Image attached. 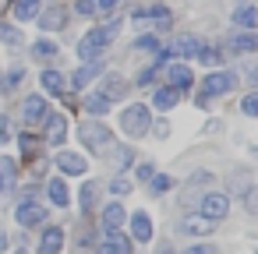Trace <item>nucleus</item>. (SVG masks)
<instances>
[{"label": "nucleus", "instance_id": "f257e3e1", "mask_svg": "<svg viewBox=\"0 0 258 254\" xmlns=\"http://www.w3.org/2000/svg\"><path fill=\"white\" fill-rule=\"evenodd\" d=\"M117 32H120V18L113 15V22H106L103 29L89 32V36L78 43V57H82V60H92V57H99V50H103L106 43H113V39H117Z\"/></svg>", "mask_w": 258, "mask_h": 254}, {"label": "nucleus", "instance_id": "f03ea898", "mask_svg": "<svg viewBox=\"0 0 258 254\" xmlns=\"http://www.w3.org/2000/svg\"><path fill=\"white\" fill-rule=\"evenodd\" d=\"M78 138H82V145H85L89 152H96V155H106V152H110V145H113L110 127H106V124H99V120H85V124L78 127Z\"/></svg>", "mask_w": 258, "mask_h": 254}, {"label": "nucleus", "instance_id": "7ed1b4c3", "mask_svg": "<svg viewBox=\"0 0 258 254\" xmlns=\"http://www.w3.org/2000/svg\"><path fill=\"white\" fill-rule=\"evenodd\" d=\"M120 127H124V134H131V138L149 134V127H152V113H149V106H142V103L127 106V110L120 113Z\"/></svg>", "mask_w": 258, "mask_h": 254}, {"label": "nucleus", "instance_id": "20e7f679", "mask_svg": "<svg viewBox=\"0 0 258 254\" xmlns=\"http://www.w3.org/2000/svg\"><path fill=\"white\" fill-rule=\"evenodd\" d=\"M198 212H202V215H209V219L216 222V219H223V215L230 212V198H226V194H219V191L202 194V198H198Z\"/></svg>", "mask_w": 258, "mask_h": 254}, {"label": "nucleus", "instance_id": "39448f33", "mask_svg": "<svg viewBox=\"0 0 258 254\" xmlns=\"http://www.w3.org/2000/svg\"><path fill=\"white\" fill-rule=\"evenodd\" d=\"M233 85H237V74H230V71H219V74H209V78L202 81V89H205L202 96H209V99H212V96H223V92H230Z\"/></svg>", "mask_w": 258, "mask_h": 254}, {"label": "nucleus", "instance_id": "423d86ee", "mask_svg": "<svg viewBox=\"0 0 258 254\" xmlns=\"http://www.w3.org/2000/svg\"><path fill=\"white\" fill-rule=\"evenodd\" d=\"M15 219L22 222V226H39V222H46V205H39V201H22L18 205V212H15Z\"/></svg>", "mask_w": 258, "mask_h": 254}, {"label": "nucleus", "instance_id": "0eeeda50", "mask_svg": "<svg viewBox=\"0 0 258 254\" xmlns=\"http://www.w3.org/2000/svg\"><path fill=\"white\" fill-rule=\"evenodd\" d=\"M68 138V120L60 113H46V145H64Z\"/></svg>", "mask_w": 258, "mask_h": 254}, {"label": "nucleus", "instance_id": "6e6552de", "mask_svg": "<svg viewBox=\"0 0 258 254\" xmlns=\"http://www.w3.org/2000/svg\"><path fill=\"white\" fill-rule=\"evenodd\" d=\"M180 233H191V236H209L212 233V219L209 215H187V219H180Z\"/></svg>", "mask_w": 258, "mask_h": 254}, {"label": "nucleus", "instance_id": "1a4fd4ad", "mask_svg": "<svg viewBox=\"0 0 258 254\" xmlns=\"http://www.w3.org/2000/svg\"><path fill=\"white\" fill-rule=\"evenodd\" d=\"M36 18H39V29H43V32H57V29L68 22V11H64V8H46V11H39Z\"/></svg>", "mask_w": 258, "mask_h": 254}, {"label": "nucleus", "instance_id": "9d476101", "mask_svg": "<svg viewBox=\"0 0 258 254\" xmlns=\"http://www.w3.org/2000/svg\"><path fill=\"white\" fill-rule=\"evenodd\" d=\"M22 113H25V120H29V124H39V120H46L50 106H46V99H39V96H29V99L22 103Z\"/></svg>", "mask_w": 258, "mask_h": 254}, {"label": "nucleus", "instance_id": "9b49d317", "mask_svg": "<svg viewBox=\"0 0 258 254\" xmlns=\"http://www.w3.org/2000/svg\"><path fill=\"white\" fill-rule=\"evenodd\" d=\"M57 170H60V173H71V177H82L89 166H85V159H82L78 152H60V155H57Z\"/></svg>", "mask_w": 258, "mask_h": 254}, {"label": "nucleus", "instance_id": "f8f14e48", "mask_svg": "<svg viewBox=\"0 0 258 254\" xmlns=\"http://www.w3.org/2000/svg\"><path fill=\"white\" fill-rule=\"evenodd\" d=\"M124 222H127L124 205H120V201H110V205L103 208V229H120Z\"/></svg>", "mask_w": 258, "mask_h": 254}, {"label": "nucleus", "instance_id": "ddd939ff", "mask_svg": "<svg viewBox=\"0 0 258 254\" xmlns=\"http://www.w3.org/2000/svg\"><path fill=\"white\" fill-rule=\"evenodd\" d=\"M103 67H106V64H103V60H96V57H92V60H85V67L71 78V85H75V89H85L96 74H103Z\"/></svg>", "mask_w": 258, "mask_h": 254}, {"label": "nucleus", "instance_id": "4468645a", "mask_svg": "<svg viewBox=\"0 0 258 254\" xmlns=\"http://www.w3.org/2000/svg\"><path fill=\"white\" fill-rule=\"evenodd\" d=\"M131 233H135V240H142V243L152 240V219H149V212H135V215H131Z\"/></svg>", "mask_w": 258, "mask_h": 254}, {"label": "nucleus", "instance_id": "2eb2a0df", "mask_svg": "<svg viewBox=\"0 0 258 254\" xmlns=\"http://www.w3.org/2000/svg\"><path fill=\"white\" fill-rule=\"evenodd\" d=\"M60 247H64V229H60V226H46V229H43V240H39V250L57 254Z\"/></svg>", "mask_w": 258, "mask_h": 254}, {"label": "nucleus", "instance_id": "dca6fc26", "mask_svg": "<svg viewBox=\"0 0 258 254\" xmlns=\"http://www.w3.org/2000/svg\"><path fill=\"white\" fill-rule=\"evenodd\" d=\"M99 92L113 103V99H120V96L127 92V81H124L120 74H106V78H103V85H99Z\"/></svg>", "mask_w": 258, "mask_h": 254}, {"label": "nucleus", "instance_id": "f3484780", "mask_svg": "<svg viewBox=\"0 0 258 254\" xmlns=\"http://www.w3.org/2000/svg\"><path fill=\"white\" fill-rule=\"evenodd\" d=\"M103 233H106V240L99 243V250H120V254L131 250V240H127L120 229H103Z\"/></svg>", "mask_w": 258, "mask_h": 254}, {"label": "nucleus", "instance_id": "a211bd4d", "mask_svg": "<svg viewBox=\"0 0 258 254\" xmlns=\"http://www.w3.org/2000/svg\"><path fill=\"white\" fill-rule=\"evenodd\" d=\"M195 50H198V39H191V36H180V39H173V46H170V53H173L177 60H191Z\"/></svg>", "mask_w": 258, "mask_h": 254}, {"label": "nucleus", "instance_id": "6ab92c4d", "mask_svg": "<svg viewBox=\"0 0 258 254\" xmlns=\"http://www.w3.org/2000/svg\"><path fill=\"white\" fill-rule=\"evenodd\" d=\"M177 99H180V89H156V96H152V106L156 110H173L177 106Z\"/></svg>", "mask_w": 258, "mask_h": 254}, {"label": "nucleus", "instance_id": "aec40b11", "mask_svg": "<svg viewBox=\"0 0 258 254\" xmlns=\"http://www.w3.org/2000/svg\"><path fill=\"white\" fill-rule=\"evenodd\" d=\"M46 194H50V201H53V205H57V208H64V205H68V201H71V191H68V184H64V180H60V177H57V180H50V184H46Z\"/></svg>", "mask_w": 258, "mask_h": 254}, {"label": "nucleus", "instance_id": "412c9836", "mask_svg": "<svg viewBox=\"0 0 258 254\" xmlns=\"http://www.w3.org/2000/svg\"><path fill=\"white\" fill-rule=\"evenodd\" d=\"M39 11H43V0H15V15L22 22H32Z\"/></svg>", "mask_w": 258, "mask_h": 254}, {"label": "nucleus", "instance_id": "4be33fe9", "mask_svg": "<svg viewBox=\"0 0 258 254\" xmlns=\"http://www.w3.org/2000/svg\"><path fill=\"white\" fill-rule=\"evenodd\" d=\"M39 81H43V89H46L50 96H64V85H68V81H64V74H60V71H43V78H39Z\"/></svg>", "mask_w": 258, "mask_h": 254}, {"label": "nucleus", "instance_id": "5701e85b", "mask_svg": "<svg viewBox=\"0 0 258 254\" xmlns=\"http://www.w3.org/2000/svg\"><path fill=\"white\" fill-rule=\"evenodd\" d=\"M230 50H233V53L258 50V32H251V36H230Z\"/></svg>", "mask_w": 258, "mask_h": 254}, {"label": "nucleus", "instance_id": "b1692460", "mask_svg": "<svg viewBox=\"0 0 258 254\" xmlns=\"http://www.w3.org/2000/svg\"><path fill=\"white\" fill-rule=\"evenodd\" d=\"M191 81H195V78H191V71H187L184 64H173V67H170V85H173V89H187Z\"/></svg>", "mask_w": 258, "mask_h": 254}, {"label": "nucleus", "instance_id": "393cba45", "mask_svg": "<svg viewBox=\"0 0 258 254\" xmlns=\"http://www.w3.org/2000/svg\"><path fill=\"white\" fill-rule=\"evenodd\" d=\"M233 25L254 29V25H258V11H254V8H247V4H244V8H237V11H233Z\"/></svg>", "mask_w": 258, "mask_h": 254}, {"label": "nucleus", "instance_id": "a878e982", "mask_svg": "<svg viewBox=\"0 0 258 254\" xmlns=\"http://www.w3.org/2000/svg\"><path fill=\"white\" fill-rule=\"evenodd\" d=\"M85 110H89V113H96V117H99V113H106V110H110V99H106V96H103V92H92V96H89V99H85Z\"/></svg>", "mask_w": 258, "mask_h": 254}, {"label": "nucleus", "instance_id": "bb28decb", "mask_svg": "<svg viewBox=\"0 0 258 254\" xmlns=\"http://www.w3.org/2000/svg\"><path fill=\"white\" fill-rule=\"evenodd\" d=\"M0 43H8V46H22V32L8 22H0Z\"/></svg>", "mask_w": 258, "mask_h": 254}, {"label": "nucleus", "instance_id": "cd10ccee", "mask_svg": "<svg viewBox=\"0 0 258 254\" xmlns=\"http://www.w3.org/2000/svg\"><path fill=\"white\" fill-rule=\"evenodd\" d=\"M32 53H36V57H57V43H50V39H39V43L32 46Z\"/></svg>", "mask_w": 258, "mask_h": 254}, {"label": "nucleus", "instance_id": "c85d7f7f", "mask_svg": "<svg viewBox=\"0 0 258 254\" xmlns=\"http://www.w3.org/2000/svg\"><path fill=\"white\" fill-rule=\"evenodd\" d=\"M195 57H198L202 64H219V53H216L212 46H202V43H198V50H195Z\"/></svg>", "mask_w": 258, "mask_h": 254}, {"label": "nucleus", "instance_id": "c756f323", "mask_svg": "<svg viewBox=\"0 0 258 254\" xmlns=\"http://www.w3.org/2000/svg\"><path fill=\"white\" fill-rule=\"evenodd\" d=\"M117 4H120V0H96V15L113 18V15H117Z\"/></svg>", "mask_w": 258, "mask_h": 254}, {"label": "nucleus", "instance_id": "7c9ffc66", "mask_svg": "<svg viewBox=\"0 0 258 254\" xmlns=\"http://www.w3.org/2000/svg\"><path fill=\"white\" fill-rule=\"evenodd\" d=\"M244 208H247L251 215H258V187H247V191H244Z\"/></svg>", "mask_w": 258, "mask_h": 254}, {"label": "nucleus", "instance_id": "2f4dec72", "mask_svg": "<svg viewBox=\"0 0 258 254\" xmlns=\"http://www.w3.org/2000/svg\"><path fill=\"white\" fill-rule=\"evenodd\" d=\"M110 191L120 198V194H131V180H124V177H113L110 180Z\"/></svg>", "mask_w": 258, "mask_h": 254}, {"label": "nucleus", "instance_id": "473e14b6", "mask_svg": "<svg viewBox=\"0 0 258 254\" xmlns=\"http://www.w3.org/2000/svg\"><path fill=\"white\" fill-rule=\"evenodd\" d=\"M240 110H244L247 117H258V92H251V96H244V103H240Z\"/></svg>", "mask_w": 258, "mask_h": 254}, {"label": "nucleus", "instance_id": "72a5a7b5", "mask_svg": "<svg viewBox=\"0 0 258 254\" xmlns=\"http://www.w3.org/2000/svg\"><path fill=\"white\" fill-rule=\"evenodd\" d=\"M0 173H4V177H8V184H11V180H15V173H18L15 159H4V155H0Z\"/></svg>", "mask_w": 258, "mask_h": 254}, {"label": "nucleus", "instance_id": "f704fd0d", "mask_svg": "<svg viewBox=\"0 0 258 254\" xmlns=\"http://www.w3.org/2000/svg\"><path fill=\"white\" fill-rule=\"evenodd\" d=\"M149 184H152V191H166L173 180H170V177H159V173H152V177H149Z\"/></svg>", "mask_w": 258, "mask_h": 254}, {"label": "nucleus", "instance_id": "c9c22d12", "mask_svg": "<svg viewBox=\"0 0 258 254\" xmlns=\"http://www.w3.org/2000/svg\"><path fill=\"white\" fill-rule=\"evenodd\" d=\"M230 191H247V180H244V173H230Z\"/></svg>", "mask_w": 258, "mask_h": 254}, {"label": "nucleus", "instance_id": "e433bc0d", "mask_svg": "<svg viewBox=\"0 0 258 254\" xmlns=\"http://www.w3.org/2000/svg\"><path fill=\"white\" fill-rule=\"evenodd\" d=\"M92 201H96V184H85V187H82V205L92 208Z\"/></svg>", "mask_w": 258, "mask_h": 254}, {"label": "nucleus", "instance_id": "4c0bfd02", "mask_svg": "<svg viewBox=\"0 0 258 254\" xmlns=\"http://www.w3.org/2000/svg\"><path fill=\"white\" fill-rule=\"evenodd\" d=\"M202 184L209 187V184H212V173H195V177L187 180V187H202Z\"/></svg>", "mask_w": 258, "mask_h": 254}, {"label": "nucleus", "instance_id": "58836bf2", "mask_svg": "<svg viewBox=\"0 0 258 254\" xmlns=\"http://www.w3.org/2000/svg\"><path fill=\"white\" fill-rule=\"evenodd\" d=\"M78 15H96V0H78Z\"/></svg>", "mask_w": 258, "mask_h": 254}, {"label": "nucleus", "instance_id": "ea45409f", "mask_svg": "<svg viewBox=\"0 0 258 254\" xmlns=\"http://www.w3.org/2000/svg\"><path fill=\"white\" fill-rule=\"evenodd\" d=\"M138 50H159L156 36H142V39H138Z\"/></svg>", "mask_w": 258, "mask_h": 254}, {"label": "nucleus", "instance_id": "a19ab883", "mask_svg": "<svg viewBox=\"0 0 258 254\" xmlns=\"http://www.w3.org/2000/svg\"><path fill=\"white\" fill-rule=\"evenodd\" d=\"M152 173H156V166H152V162H142V166H138V177H142L145 184H149V177H152Z\"/></svg>", "mask_w": 258, "mask_h": 254}, {"label": "nucleus", "instance_id": "79ce46f5", "mask_svg": "<svg viewBox=\"0 0 258 254\" xmlns=\"http://www.w3.org/2000/svg\"><path fill=\"white\" fill-rule=\"evenodd\" d=\"M22 148H25V152H36V141H32V138L25 134V138H22Z\"/></svg>", "mask_w": 258, "mask_h": 254}, {"label": "nucleus", "instance_id": "37998d69", "mask_svg": "<svg viewBox=\"0 0 258 254\" xmlns=\"http://www.w3.org/2000/svg\"><path fill=\"white\" fill-rule=\"evenodd\" d=\"M4 184H8V177H4V173H0V191H4Z\"/></svg>", "mask_w": 258, "mask_h": 254}]
</instances>
